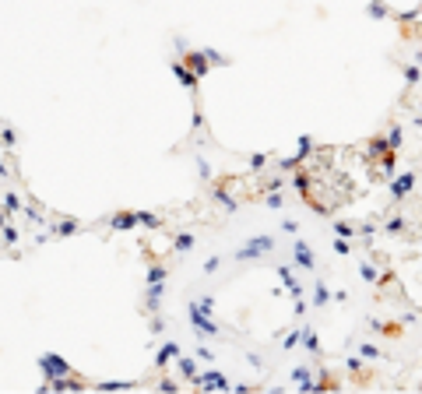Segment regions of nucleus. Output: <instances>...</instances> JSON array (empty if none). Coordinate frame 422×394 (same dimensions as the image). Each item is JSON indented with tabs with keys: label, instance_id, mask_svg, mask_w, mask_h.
I'll return each mask as SVG.
<instances>
[{
	"label": "nucleus",
	"instance_id": "1",
	"mask_svg": "<svg viewBox=\"0 0 422 394\" xmlns=\"http://www.w3.org/2000/svg\"><path fill=\"white\" fill-rule=\"evenodd\" d=\"M211 303L208 296H201V299H194L190 307H187V314H190V324L197 327V334L201 338H215L218 334V324H215V317H211Z\"/></svg>",
	"mask_w": 422,
	"mask_h": 394
},
{
	"label": "nucleus",
	"instance_id": "2",
	"mask_svg": "<svg viewBox=\"0 0 422 394\" xmlns=\"http://www.w3.org/2000/svg\"><path fill=\"white\" fill-rule=\"evenodd\" d=\"M271 250H275V236H254L236 250V260H257V257H264Z\"/></svg>",
	"mask_w": 422,
	"mask_h": 394
},
{
	"label": "nucleus",
	"instance_id": "3",
	"mask_svg": "<svg viewBox=\"0 0 422 394\" xmlns=\"http://www.w3.org/2000/svg\"><path fill=\"white\" fill-rule=\"evenodd\" d=\"M43 373H46V380H57V377H67L70 373V363H64L57 352H43Z\"/></svg>",
	"mask_w": 422,
	"mask_h": 394
},
{
	"label": "nucleus",
	"instance_id": "4",
	"mask_svg": "<svg viewBox=\"0 0 422 394\" xmlns=\"http://www.w3.org/2000/svg\"><path fill=\"white\" fill-rule=\"evenodd\" d=\"M412 190H415V172H398V176L391 180V194H394V201H405Z\"/></svg>",
	"mask_w": 422,
	"mask_h": 394
},
{
	"label": "nucleus",
	"instance_id": "5",
	"mask_svg": "<svg viewBox=\"0 0 422 394\" xmlns=\"http://www.w3.org/2000/svg\"><path fill=\"white\" fill-rule=\"evenodd\" d=\"M197 387H208V391H229V380L218 373V370H208V373H197V380H194Z\"/></svg>",
	"mask_w": 422,
	"mask_h": 394
},
{
	"label": "nucleus",
	"instance_id": "6",
	"mask_svg": "<svg viewBox=\"0 0 422 394\" xmlns=\"http://www.w3.org/2000/svg\"><path fill=\"white\" fill-rule=\"evenodd\" d=\"M173 74L183 81V88H197V81H201V74L190 64H180V60H173Z\"/></svg>",
	"mask_w": 422,
	"mask_h": 394
},
{
	"label": "nucleus",
	"instance_id": "7",
	"mask_svg": "<svg viewBox=\"0 0 422 394\" xmlns=\"http://www.w3.org/2000/svg\"><path fill=\"white\" fill-rule=\"evenodd\" d=\"M292 257H296V268H303V271H313V253H310V246H306L303 239H296V246H292Z\"/></svg>",
	"mask_w": 422,
	"mask_h": 394
},
{
	"label": "nucleus",
	"instance_id": "8",
	"mask_svg": "<svg viewBox=\"0 0 422 394\" xmlns=\"http://www.w3.org/2000/svg\"><path fill=\"white\" fill-rule=\"evenodd\" d=\"M183 60H187V64H190V67H194V71H197L201 78L208 74V67H211V57H208V50H201V53H183Z\"/></svg>",
	"mask_w": 422,
	"mask_h": 394
},
{
	"label": "nucleus",
	"instance_id": "9",
	"mask_svg": "<svg viewBox=\"0 0 422 394\" xmlns=\"http://www.w3.org/2000/svg\"><path fill=\"white\" fill-rule=\"evenodd\" d=\"M183 352H180V345L176 341H165L158 352H155V366H169V359H180Z\"/></svg>",
	"mask_w": 422,
	"mask_h": 394
},
{
	"label": "nucleus",
	"instance_id": "10",
	"mask_svg": "<svg viewBox=\"0 0 422 394\" xmlns=\"http://www.w3.org/2000/svg\"><path fill=\"white\" fill-rule=\"evenodd\" d=\"M109 226H113V229H134V226H141L138 211H116V215L109 218Z\"/></svg>",
	"mask_w": 422,
	"mask_h": 394
},
{
	"label": "nucleus",
	"instance_id": "11",
	"mask_svg": "<svg viewBox=\"0 0 422 394\" xmlns=\"http://www.w3.org/2000/svg\"><path fill=\"white\" fill-rule=\"evenodd\" d=\"M292 380H296L303 391H317V387H320V384L310 377V370H306V366H296V370H292Z\"/></svg>",
	"mask_w": 422,
	"mask_h": 394
},
{
	"label": "nucleus",
	"instance_id": "12",
	"mask_svg": "<svg viewBox=\"0 0 422 394\" xmlns=\"http://www.w3.org/2000/svg\"><path fill=\"white\" fill-rule=\"evenodd\" d=\"M278 278H281V285H285V289L299 299V282H296V271H292L288 264H281V268H278Z\"/></svg>",
	"mask_w": 422,
	"mask_h": 394
},
{
	"label": "nucleus",
	"instance_id": "13",
	"mask_svg": "<svg viewBox=\"0 0 422 394\" xmlns=\"http://www.w3.org/2000/svg\"><path fill=\"white\" fill-rule=\"evenodd\" d=\"M162 285H165V282H148V299H144L148 310H158V307H162Z\"/></svg>",
	"mask_w": 422,
	"mask_h": 394
},
{
	"label": "nucleus",
	"instance_id": "14",
	"mask_svg": "<svg viewBox=\"0 0 422 394\" xmlns=\"http://www.w3.org/2000/svg\"><path fill=\"white\" fill-rule=\"evenodd\" d=\"M331 299H334V292H331L324 282H317V285H313V307H327Z\"/></svg>",
	"mask_w": 422,
	"mask_h": 394
},
{
	"label": "nucleus",
	"instance_id": "15",
	"mask_svg": "<svg viewBox=\"0 0 422 394\" xmlns=\"http://www.w3.org/2000/svg\"><path fill=\"white\" fill-rule=\"evenodd\" d=\"M176 370H180V377H187L190 384L197 380V366H194V359H187V356H180V359H176Z\"/></svg>",
	"mask_w": 422,
	"mask_h": 394
},
{
	"label": "nucleus",
	"instance_id": "16",
	"mask_svg": "<svg viewBox=\"0 0 422 394\" xmlns=\"http://www.w3.org/2000/svg\"><path fill=\"white\" fill-rule=\"evenodd\" d=\"M46 384H50L53 391H81V384H77L70 373H67V377H57V380H46Z\"/></svg>",
	"mask_w": 422,
	"mask_h": 394
},
{
	"label": "nucleus",
	"instance_id": "17",
	"mask_svg": "<svg viewBox=\"0 0 422 394\" xmlns=\"http://www.w3.org/2000/svg\"><path fill=\"white\" fill-rule=\"evenodd\" d=\"M292 190H299L303 197H310V176L306 172H292Z\"/></svg>",
	"mask_w": 422,
	"mask_h": 394
},
{
	"label": "nucleus",
	"instance_id": "18",
	"mask_svg": "<svg viewBox=\"0 0 422 394\" xmlns=\"http://www.w3.org/2000/svg\"><path fill=\"white\" fill-rule=\"evenodd\" d=\"M21 211V197L18 194H4V215L11 218V215H18Z\"/></svg>",
	"mask_w": 422,
	"mask_h": 394
},
{
	"label": "nucleus",
	"instance_id": "19",
	"mask_svg": "<svg viewBox=\"0 0 422 394\" xmlns=\"http://www.w3.org/2000/svg\"><path fill=\"white\" fill-rule=\"evenodd\" d=\"M303 345H306L310 352H320V338H317L313 327H303Z\"/></svg>",
	"mask_w": 422,
	"mask_h": 394
},
{
	"label": "nucleus",
	"instance_id": "20",
	"mask_svg": "<svg viewBox=\"0 0 422 394\" xmlns=\"http://www.w3.org/2000/svg\"><path fill=\"white\" fill-rule=\"evenodd\" d=\"M131 380H99V391H131Z\"/></svg>",
	"mask_w": 422,
	"mask_h": 394
},
{
	"label": "nucleus",
	"instance_id": "21",
	"mask_svg": "<svg viewBox=\"0 0 422 394\" xmlns=\"http://www.w3.org/2000/svg\"><path fill=\"white\" fill-rule=\"evenodd\" d=\"M387 152H391V141L387 138H373L369 141V155H387Z\"/></svg>",
	"mask_w": 422,
	"mask_h": 394
},
{
	"label": "nucleus",
	"instance_id": "22",
	"mask_svg": "<svg viewBox=\"0 0 422 394\" xmlns=\"http://www.w3.org/2000/svg\"><path fill=\"white\" fill-rule=\"evenodd\" d=\"M211 197H215V201H218V204H222L225 211H236V208H239V204H236V201H232V197H229L225 190H211Z\"/></svg>",
	"mask_w": 422,
	"mask_h": 394
},
{
	"label": "nucleus",
	"instance_id": "23",
	"mask_svg": "<svg viewBox=\"0 0 422 394\" xmlns=\"http://www.w3.org/2000/svg\"><path fill=\"white\" fill-rule=\"evenodd\" d=\"M359 275H362L366 282H380V271H376L369 260H362V264H359Z\"/></svg>",
	"mask_w": 422,
	"mask_h": 394
},
{
	"label": "nucleus",
	"instance_id": "24",
	"mask_svg": "<svg viewBox=\"0 0 422 394\" xmlns=\"http://www.w3.org/2000/svg\"><path fill=\"white\" fill-rule=\"evenodd\" d=\"M138 222L144 226V229H158V226H162L158 215H151V211H138Z\"/></svg>",
	"mask_w": 422,
	"mask_h": 394
},
{
	"label": "nucleus",
	"instance_id": "25",
	"mask_svg": "<svg viewBox=\"0 0 422 394\" xmlns=\"http://www.w3.org/2000/svg\"><path fill=\"white\" fill-rule=\"evenodd\" d=\"M366 14H369V18H387L391 11H387V4H380V0H373V4L366 7Z\"/></svg>",
	"mask_w": 422,
	"mask_h": 394
},
{
	"label": "nucleus",
	"instance_id": "26",
	"mask_svg": "<svg viewBox=\"0 0 422 394\" xmlns=\"http://www.w3.org/2000/svg\"><path fill=\"white\" fill-rule=\"evenodd\" d=\"M405 81H408V88H412V84H419V81H422V67H419V64H412V67H405Z\"/></svg>",
	"mask_w": 422,
	"mask_h": 394
},
{
	"label": "nucleus",
	"instance_id": "27",
	"mask_svg": "<svg viewBox=\"0 0 422 394\" xmlns=\"http://www.w3.org/2000/svg\"><path fill=\"white\" fill-rule=\"evenodd\" d=\"M387 141H391V152H398V148H401V141H405V134H401V127H391V134H387Z\"/></svg>",
	"mask_w": 422,
	"mask_h": 394
},
{
	"label": "nucleus",
	"instance_id": "28",
	"mask_svg": "<svg viewBox=\"0 0 422 394\" xmlns=\"http://www.w3.org/2000/svg\"><path fill=\"white\" fill-rule=\"evenodd\" d=\"M310 152H313V138H299V152H296V158L303 162V158L310 155Z\"/></svg>",
	"mask_w": 422,
	"mask_h": 394
},
{
	"label": "nucleus",
	"instance_id": "29",
	"mask_svg": "<svg viewBox=\"0 0 422 394\" xmlns=\"http://www.w3.org/2000/svg\"><path fill=\"white\" fill-rule=\"evenodd\" d=\"M4 243H7V246H14V243H18V229H14L11 222H4Z\"/></svg>",
	"mask_w": 422,
	"mask_h": 394
},
{
	"label": "nucleus",
	"instance_id": "30",
	"mask_svg": "<svg viewBox=\"0 0 422 394\" xmlns=\"http://www.w3.org/2000/svg\"><path fill=\"white\" fill-rule=\"evenodd\" d=\"M334 233H338V236H355V226H349V222H334Z\"/></svg>",
	"mask_w": 422,
	"mask_h": 394
},
{
	"label": "nucleus",
	"instance_id": "31",
	"mask_svg": "<svg viewBox=\"0 0 422 394\" xmlns=\"http://www.w3.org/2000/svg\"><path fill=\"white\" fill-rule=\"evenodd\" d=\"M190 246H194V236H190V233H183V236L176 239V250H180V253H187Z\"/></svg>",
	"mask_w": 422,
	"mask_h": 394
},
{
	"label": "nucleus",
	"instance_id": "32",
	"mask_svg": "<svg viewBox=\"0 0 422 394\" xmlns=\"http://www.w3.org/2000/svg\"><path fill=\"white\" fill-rule=\"evenodd\" d=\"M384 229H387V233H401V229H405V218H398V215H394V218H387V226H384Z\"/></svg>",
	"mask_w": 422,
	"mask_h": 394
},
{
	"label": "nucleus",
	"instance_id": "33",
	"mask_svg": "<svg viewBox=\"0 0 422 394\" xmlns=\"http://www.w3.org/2000/svg\"><path fill=\"white\" fill-rule=\"evenodd\" d=\"M299 341H303V327H299V331H292V334H288V338H285L281 345H285V348H296Z\"/></svg>",
	"mask_w": 422,
	"mask_h": 394
},
{
	"label": "nucleus",
	"instance_id": "34",
	"mask_svg": "<svg viewBox=\"0 0 422 394\" xmlns=\"http://www.w3.org/2000/svg\"><path fill=\"white\" fill-rule=\"evenodd\" d=\"M155 391H162V394H173V391H176V380H169V377H165V380H158V384H155Z\"/></svg>",
	"mask_w": 422,
	"mask_h": 394
},
{
	"label": "nucleus",
	"instance_id": "35",
	"mask_svg": "<svg viewBox=\"0 0 422 394\" xmlns=\"http://www.w3.org/2000/svg\"><path fill=\"white\" fill-rule=\"evenodd\" d=\"M77 233V222H60V229H57V236H74Z\"/></svg>",
	"mask_w": 422,
	"mask_h": 394
},
{
	"label": "nucleus",
	"instance_id": "36",
	"mask_svg": "<svg viewBox=\"0 0 422 394\" xmlns=\"http://www.w3.org/2000/svg\"><path fill=\"white\" fill-rule=\"evenodd\" d=\"M359 352H362L366 359H380V348H376V345H359Z\"/></svg>",
	"mask_w": 422,
	"mask_h": 394
},
{
	"label": "nucleus",
	"instance_id": "37",
	"mask_svg": "<svg viewBox=\"0 0 422 394\" xmlns=\"http://www.w3.org/2000/svg\"><path fill=\"white\" fill-rule=\"evenodd\" d=\"M334 253H342V257H345V253H352V246H349V239H345V236H338V243H334Z\"/></svg>",
	"mask_w": 422,
	"mask_h": 394
},
{
	"label": "nucleus",
	"instance_id": "38",
	"mask_svg": "<svg viewBox=\"0 0 422 394\" xmlns=\"http://www.w3.org/2000/svg\"><path fill=\"white\" fill-rule=\"evenodd\" d=\"M268 208H281V194H278V190L268 194Z\"/></svg>",
	"mask_w": 422,
	"mask_h": 394
},
{
	"label": "nucleus",
	"instance_id": "39",
	"mask_svg": "<svg viewBox=\"0 0 422 394\" xmlns=\"http://www.w3.org/2000/svg\"><path fill=\"white\" fill-rule=\"evenodd\" d=\"M281 229H285L288 236H296V233H299V222H281Z\"/></svg>",
	"mask_w": 422,
	"mask_h": 394
},
{
	"label": "nucleus",
	"instance_id": "40",
	"mask_svg": "<svg viewBox=\"0 0 422 394\" xmlns=\"http://www.w3.org/2000/svg\"><path fill=\"white\" fill-rule=\"evenodd\" d=\"M250 165H254V169H264V155H261V152H257V155H250Z\"/></svg>",
	"mask_w": 422,
	"mask_h": 394
},
{
	"label": "nucleus",
	"instance_id": "41",
	"mask_svg": "<svg viewBox=\"0 0 422 394\" xmlns=\"http://www.w3.org/2000/svg\"><path fill=\"white\" fill-rule=\"evenodd\" d=\"M204 271H208V275H211V271H218V257H208V260H204Z\"/></svg>",
	"mask_w": 422,
	"mask_h": 394
},
{
	"label": "nucleus",
	"instance_id": "42",
	"mask_svg": "<svg viewBox=\"0 0 422 394\" xmlns=\"http://www.w3.org/2000/svg\"><path fill=\"white\" fill-rule=\"evenodd\" d=\"M4 145H7V148L14 145V130H11V127H4Z\"/></svg>",
	"mask_w": 422,
	"mask_h": 394
},
{
	"label": "nucleus",
	"instance_id": "43",
	"mask_svg": "<svg viewBox=\"0 0 422 394\" xmlns=\"http://www.w3.org/2000/svg\"><path fill=\"white\" fill-rule=\"evenodd\" d=\"M151 331H155V334H162V331H165V320H162V317H155V324H151Z\"/></svg>",
	"mask_w": 422,
	"mask_h": 394
},
{
	"label": "nucleus",
	"instance_id": "44",
	"mask_svg": "<svg viewBox=\"0 0 422 394\" xmlns=\"http://www.w3.org/2000/svg\"><path fill=\"white\" fill-rule=\"evenodd\" d=\"M419 109H422V106H419ZM419 123H422V116H419Z\"/></svg>",
	"mask_w": 422,
	"mask_h": 394
}]
</instances>
